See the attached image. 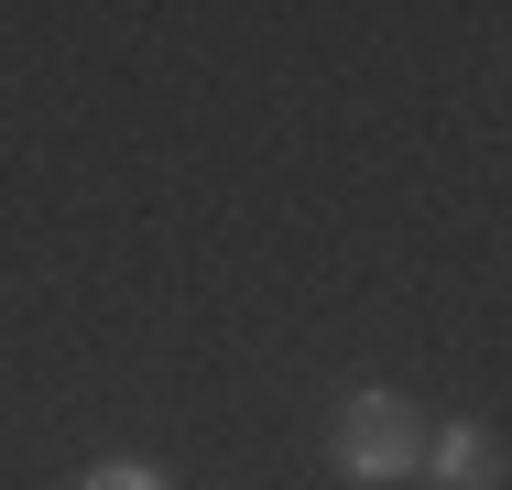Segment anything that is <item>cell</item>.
Here are the masks:
<instances>
[{
	"label": "cell",
	"mask_w": 512,
	"mask_h": 490,
	"mask_svg": "<svg viewBox=\"0 0 512 490\" xmlns=\"http://www.w3.org/2000/svg\"><path fill=\"white\" fill-rule=\"evenodd\" d=\"M327 458H338V480L382 490V480H404L414 458H425V414H414V403H393V392H360V403L338 414Z\"/></svg>",
	"instance_id": "1"
},
{
	"label": "cell",
	"mask_w": 512,
	"mask_h": 490,
	"mask_svg": "<svg viewBox=\"0 0 512 490\" xmlns=\"http://www.w3.org/2000/svg\"><path fill=\"white\" fill-rule=\"evenodd\" d=\"M414 469H425L436 490H491L502 480V436H491V425H436Z\"/></svg>",
	"instance_id": "2"
},
{
	"label": "cell",
	"mask_w": 512,
	"mask_h": 490,
	"mask_svg": "<svg viewBox=\"0 0 512 490\" xmlns=\"http://www.w3.org/2000/svg\"><path fill=\"white\" fill-rule=\"evenodd\" d=\"M77 490H175V480H164V469H131V458H120V469H88Z\"/></svg>",
	"instance_id": "3"
}]
</instances>
